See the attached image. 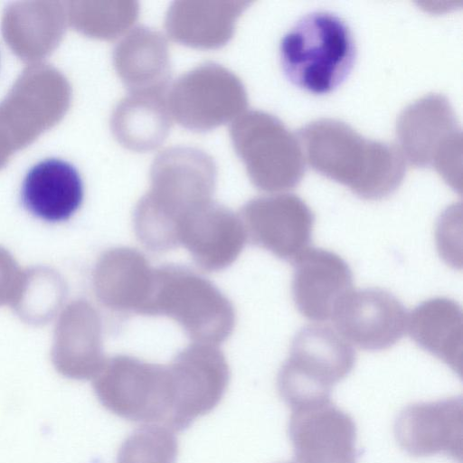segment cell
<instances>
[{"label": "cell", "instance_id": "cell-1", "mask_svg": "<svg viewBox=\"0 0 463 463\" xmlns=\"http://www.w3.org/2000/svg\"><path fill=\"white\" fill-rule=\"evenodd\" d=\"M216 176L214 161L200 149L178 146L160 153L152 165L150 189L134 212L137 239L154 251L179 246L184 222L213 202Z\"/></svg>", "mask_w": 463, "mask_h": 463}, {"label": "cell", "instance_id": "cell-2", "mask_svg": "<svg viewBox=\"0 0 463 463\" xmlns=\"http://www.w3.org/2000/svg\"><path fill=\"white\" fill-rule=\"evenodd\" d=\"M305 159L317 173L364 200H380L402 183L406 161L397 146L365 138L337 119L312 121L298 132Z\"/></svg>", "mask_w": 463, "mask_h": 463}, {"label": "cell", "instance_id": "cell-3", "mask_svg": "<svg viewBox=\"0 0 463 463\" xmlns=\"http://www.w3.org/2000/svg\"><path fill=\"white\" fill-rule=\"evenodd\" d=\"M356 49L352 32L337 15L313 12L282 38L279 59L285 76L314 94L336 89L353 69Z\"/></svg>", "mask_w": 463, "mask_h": 463}, {"label": "cell", "instance_id": "cell-4", "mask_svg": "<svg viewBox=\"0 0 463 463\" xmlns=\"http://www.w3.org/2000/svg\"><path fill=\"white\" fill-rule=\"evenodd\" d=\"M144 315L177 322L194 343L218 345L232 334L235 312L211 281L180 266L155 269L150 300Z\"/></svg>", "mask_w": 463, "mask_h": 463}, {"label": "cell", "instance_id": "cell-5", "mask_svg": "<svg viewBox=\"0 0 463 463\" xmlns=\"http://www.w3.org/2000/svg\"><path fill=\"white\" fill-rule=\"evenodd\" d=\"M355 359L354 349L337 331L307 326L294 336L279 371V394L291 410L330 401L332 388L351 373Z\"/></svg>", "mask_w": 463, "mask_h": 463}, {"label": "cell", "instance_id": "cell-6", "mask_svg": "<svg viewBox=\"0 0 463 463\" xmlns=\"http://www.w3.org/2000/svg\"><path fill=\"white\" fill-rule=\"evenodd\" d=\"M230 136L258 189L284 192L301 182L306 159L300 141L274 115L260 110L244 112L232 121Z\"/></svg>", "mask_w": 463, "mask_h": 463}, {"label": "cell", "instance_id": "cell-7", "mask_svg": "<svg viewBox=\"0 0 463 463\" xmlns=\"http://www.w3.org/2000/svg\"><path fill=\"white\" fill-rule=\"evenodd\" d=\"M396 137L406 162L434 168L460 190L461 128L445 96L430 94L410 104L398 118Z\"/></svg>", "mask_w": 463, "mask_h": 463}, {"label": "cell", "instance_id": "cell-8", "mask_svg": "<svg viewBox=\"0 0 463 463\" xmlns=\"http://www.w3.org/2000/svg\"><path fill=\"white\" fill-rule=\"evenodd\" d=\"M92 387L99 403L119 418L146 424L169 420L174 394L168 365L115 355L105 361Z\"/></svg>", "mask_w": 463, "mask_h": 463}, {"label": "cell", "instance_id": "cell-9", "mask_svg": "<svg viewBox=\"0 0 463 463\" xmlns=\"http://www.w3.org/2000/svg\"><path fill=\"white\" fill-rule=\"evenodd\" d=\"M166 104L171 118L182 127L206 132L244 113L248 98L235 74L220 64L207 62L169 86Z\"/></svg>", "mask_w": 463, "mask_h": 463}, {"label": "cell", "instance_id": "cell-10", "mask_svg": "<svg viewBox=\"0 0 463 463\" xmlns=\"http://www.w3.org/2000/svg\"><path fill=\"white\" fill-rule=\"evenodd\" d=\"M168 369L174 399L166 425L184 431L220 403L229 384L230 369L219 347L203 343L180 351Z\"/></svg>", "mask_w": 463, "mask_h": 463}, {"label": "cell", "instance_id": "cell-11", "mask_svg": "<svg viewBox=\"0 0 463 463\" xmlns=\"http://www.w3.org/2000/svg\"><path fill=\"white\" fill-rule=\"evenodd\" d=\"M247 239L293 262L309 248L315 214L299 196L279 194L249 201L241 209Z\"/></svg>", "mask_w": 463, "mask_h": 463}, {"label": "cell", "instance_id": "cell-12", "mask_svg": "<svg viewBox=\"0 0 463 463\" xmlns=\"http://www.w3.org/2000/svg\"><path fill=\"white\" fill-rule=\"evenodd\" d=\"M288 434L295 463H357L355 422L331 400L291 410Z\"/></svg>", "mask_w": 463, "mask_h": 463}, {"label": "cell", "instance_id": "cell-13", "mask_svg": "<svg viewBox=\"0 0 463 463\" xmlns=\"http://www.w3.org/2000/svg\"><path fill=\"white\" fill-rule=\"evenodd\" d=\"M408 312L391 292L379 288L352 290L337 306L332 320L348 343L368 351L394 345L407 329Z\"/></svg>", "mask_w": 463, "mask_h": 463}, {"label": "cell", "instance_id": "cell-14", "mask_svg": "<svg viewBox=\"0 0 463 463\" xmlns=\"http://www.w3.org/2000/svg\"><path fill=\"white\" fill-rule=\"evenodd\" d=\"M462 406L460 395L407 405L394 421L399 446L413 457L440 454L461 461Z\"/></svg>", "mask_w": 463, "mask_h": 463}, {"label": "cell", "instance_id": "cell-15", "mask_svg": "<svg viewBox=\"0 0 463 463\" xmlns=\"http://www.w3.org/2000/svg\"><path fill=\"white\" fill-rule=\"evenodd\" d=\"M292 296L306 318L332 319L342 299L352 291L353 273L335 252L309 247L293 262Z\"/></svg>", "mask_w": 463, "mask_h": 463}, {"label": "cell", "instance_id": "cell-16", "mask_svg": "<svg viewBox=\"0 0 463 463\" xmlns=\"http://www.w3.org/2000/svg\"><path fill=\"white\" fill-rule=\"evenodd\" d=\"M101 321L84 300L70 304L55 330L52 364L62 376L78 381L94 379L106 359L102 349Z\"/></svg>", "mask_w": 463, "mask_h": 463}, {"label": "cell", "instance_id": "cell-17", "mask_svg": "<svg viewBox=\"0 0 463 463\" xmlns=\"http://www.w3.org/2000/svg\"><path fill=\"white\" fill-rule=\"evenodd\" d=\"M246 241L241 216L213 202L190 215L180 232V245L207 271L222 270L232 265Z\"/></svg>", "mask_w": 463, "mask_h": 463}, {"label": "cell", "instance_id": "cell-18", "mask_svg": "<svg viewBox=\"0 0 463 463\" xmlns=\"http://www.w3.org/2000/svg\"><path fill=\"white\" fill-rule=\"evenodd\" d=\"M154 272L137 250L111 249L103 253L94 269L96 295L109 308L144 315L153 290Z\"/></svg>", "mask_w": 463, "mask_h": 463}, {"label": "cell", "instance_id": "cell-19", "mask_svg": "<svg viewBox=\"0 0 463 463\" xmlns=\"http://www.w3.org/2000/svg\"><path fill=\"white\" fill-rule=\"evenodd\" d=\"M84 188L78 170L69 162L47 158L27 172L21 201L33 216L48 222L69 220L80 207Z\"/></svg>", "mask_w": 463, "mask_h": 463}, {"label": "cell", "instance_id": "cell-20", "mask_svg": "<svg viewBox=\"0 0 463 463\" xmlns=\"http://www.w3.org/2000/svg\"><path fill=\"white\" fill-rule=\"evenodd\" d=\"M249 2H175L165 28L175 42L196 48H218L232 38L236 19Z\"/></svg>", "mask_w": 463, "mask_h": 463}, {"label": "cell", "instance_id": "cell-21", "mask_svg": "<svg viewBox=\"0 0 463 463\" xmlns=\"http://www.w3.org/2000/svg\"><path fill=\"white\" fill-rule=\"evenodd\" d=\"M114 61L118 74L130 93L167 91L168 49L158 32L146 26L134 28L116 46Z\"/></svg>", "mask_w": 463, "mask_h": 463}, {"label": "cell", "instance_id": "cell-22", "mask_svg": "<svg viewBox=\"0 0 463 463\" xmlns=\"http://www.w3.org/2000/svg\"><path fill=\"white\" fill-rule=\"evenodd\" d=\"M462 310L448 298H433L419 304L408 315L411 338L461 376Z\"/></svg>", "mask_w": 463, "mask_h": 463}, {"label": "cell", "instance_id": "cell-23", "mask_svg": "<svg viewBox=\"0 0 463 463\" xmlns=\"http://www.w3.org/2000/svg\"><path fill=\"white\" fill-rule=\"evenodd\" d=\"M166 92L130 93L118 103L112 119L118 142L136 151L160 146L171 126Z\"/></svg>", "mask_w": 463, "mask_h": 463}, {"label": "cell", "instance_id": "cell-24", "mask_svg": "<svg viewBox=\"0 0 463 463\" xmlns=\"http://www.w3.org/2000/svg\"><path fill=\"white\" fill-rule=\"evenodd\" d=\"M178 441L174 430L159 423L134 430L121 443L117 463H175Z\"/></svg>", "mask_w": 463, "mask_h": 463}, {"label": "cell", "instance_id": "cell-25", "mask_svg": "<svg viewBox=\"0 0 463 463\" xmlns=\"http://www.w3.org/2000/svg\"><path fill=\"white\" fill-rule=\"evenodd\" d=\"M62 297L63 286L55 273L44 270L43 278L35 279L33 270L25 272L24 286L14 307L20 316L27 317V321L44 323L52 317Z\"/></svg>", "mask_w": 463, "mask_h": 463}, {"label": "cell", "instance_id": "cell-26", "mask_svg": "<svg viewBox=\"0 0 463 463\" xmlns=\"http://www.w3.org/2000/svg\"><path fill=\"white\" fill-rule=\"evenodd\" d=\"M23 272L13 256L0 247V306L16 303L24 282Z\"/></svg>", "mask_w": 463, "mask_h": 463}, {"label": "cell", "instance_id": "cell-27", "mask_svg": "<svg viewBox=\"0 0 463 463\" xmlns=\"http://www.w3.org/2000/svg\"><path fill=\"white\" fill-rule=\"evenodd\" d=\"M283 463H295L294 461H291V462H283Z\"/></svg>", "mask_w": 463, "mask_h": 463}]
</instances>
